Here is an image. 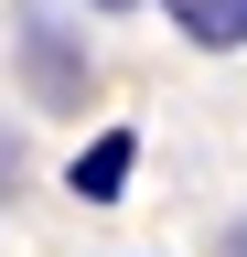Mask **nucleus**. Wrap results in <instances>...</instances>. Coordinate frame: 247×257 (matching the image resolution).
<instances>
[{
  "label": "nucleus",
  "mask_w": 247,
  "mask_h": 257,
  "mask_svg": "<svg viewBox=\"0 0 247 257\" xmlns=\"http://www.w3.org/2000/svg\"><path fill=\"white\" fill-rule=\"evenodd\" d=\"M11 54H22V96L54 118L97 96V64H86V32L65 22V0H11Z\"/></svg>",
  "instance_id": "nucleus-1"
},
{
  "label": "nucleus",
  "mask_w": 247,
  "mask_h": 257,
  "mask_svg": "<svg viewBox=\"0 0 247 257\" xmlns=\"http://www.w3.org/2000/svg\"><path fill=\"white\" fill-rule=\"evenodd\" d=\"M129 161H140L129 128H97V140L65 161V193H75V204H118V193H129Z\"/></svg>",
  "instance_id": "nucleus-2"
},
{
  "label": "nucleus",
  "mask_w": 247,
  "mask_h": 257,
  "mask_svg": "<svg viewBox=\"0 0 247 257\" xmlns=\"http://www.w3.org/2000/svg\"><path fill=\"white\" fill-rule=\"evenodd\" d=\"M183 43H204V54H247V0H161Z\"/></svg>",
  "instance_id": "nucleus-3"
},
{
  "label": "nucleus",
  "mask_w": 247,
  "mask_h": 257,
  "mask_svg": "<svg viewBox=\"0 0 247 257\" xmlns=\"http://www.w3.org/2000/svg\"><path fill=\"white\" fill-rule=\"evenodd\" d=\"M215 257H247V214H236V225H215Z\"/></svg>",
  "instance_id": "nucleus-4"
},
{
  "label": "nucleus",
  "mask_w": 247,
  "mask_h": 257,
  "mask_svg": "<svg viewBox=\"0 0 247 257\" xmlns=\"http://www.w3.org/2000/svg\"><path fill=\"white\" fill-rule=\"evenodd\" d=\"M86 11H140V0H86Z\"/></svg>",
  "instance_id": "nucleus-5"
}]
</instances>
